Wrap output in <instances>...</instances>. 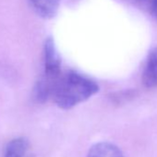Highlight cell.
Instances as JSON below:
<instances>
[{
    "label": "cell",
    "instance_id": "8",
    "mask_svg": "<svg viewBox=\"0 0 157 157\" xmlns=\"http://www.w3.org/2000/svg\"><path fill=\"white\" fill-rule=\"evenodd\" d=\"M138 1H142V2H151V0H138Z\"/></svg>",
    "mask_w": 157,
    "mask_h": 157
},
{
    "label": "cell",
    "instance_id": "2",
    "mask_svg": "<svg viewBox=\"0 0 157 157\" xmlns=\"http://www.w3.org/2000/svg\"><path fill=\"white\" fill-rule=\"evenodd\" d=\"M62 74L61 58L55 41L47 38L44 45V72L42 77L51 82H56Z\"/></svg>",
    "mask_w": 157,
    "mask_h": 157
},
{
    "label": "cell",
    "instance_id": "3",
    "mask_svg": "<svg viewBox=\"0 0 157 157\" xmlns=\"http://www.w3.org/2000/svg\"><path fill=\"white\" fill-rule=\"evenodd\" d=\"M142 82L148 89L157 88V46H154L149 52L143 71Z\"/></svg>",
    "mask_w": 157,
    "mask_h": 157
},
{
    "label": "cell",
    "instance_id": "7",
    "mask_svg": "<svg viewBox=\"0 0 157 157\" xmlns=\"http://www.w3.org/2000/svg\"><path fill=\"white\" fill-rule=\"evenodd\" d=\"M151 11L153 18L157 21V0H151Z\"/></svg>",
    "mask_w": 157,
    "mask_h": 157
},
{
    "label": "cell",
    "instance_id": "5",
    "mask_svg": "<svg viewBox=\"0 0 157 157\" xmlns=\"http://www.w3.org/2000/svg\"><path fill=\"white\" fill-rule=\"evenodd\" d=\"M87 157H125L122 151L114 143L101 141L94 144L87 154Z\"/></svg>",
    "mask_w": 157,
    "mask_h": 157
},
{
    "label": "cell",
    "instance_id": "6",
    "mask_svg": "<svg viewBox=\"0 0 157 157\" xmlns=\"http://www.w3.org/2000/svg\"><path fill=\"white\" fill-rule=\"evenodd\" d=\"M31 154V147L28 140L24 138H17L10 140L4 152V157H29Z\"/></svg>",
    "mask_w": 157,
    "mask_h": 157
},
{
    "label": "cell",
    "instance_id": "4",
    "mask_svg": "<svg viewBox=\"0 0 157 157\" xmlns=\"http://www.w3.org/2000/svg\"><path fill=\"white\" fill-rule=\"evenodd\" d=\"M35 13L43 19L54 18L59 9L60 0H28Z\"/></svg>",
    "mask_w": 157,
    "mask_h": 157
},
{
    "label": "cell",
    "instance_id": "1",
    "mask_svg": "<svg viewBox=\"0 0 157 157\" xmlns=\"http://www.w3.org/2000/svg\"><path fill=\"white\" fill-rule=\"evenodd\" d=\"M99 92L98 84L92 78L73 70L62 72L52 93L51 100L61 109L68 110Z\"/></svg>",
    "mask_w": 157,
    "mask_h": 157
},
{
    "label": "cell",
    "instance_id": "9",
    "mask_svg": "<svg viewBox=\"0 0 157 157\" xmlns=\"http://www.w3.org/2000/svg\"><path fill=\"white\" fill-rule=\"evenodd\" d=\"M29 157H34V156H33V154H31V155H30Z\"/></svg>",
    "mask_w": 157,
    "mask_h": 157
}]
</instances>
